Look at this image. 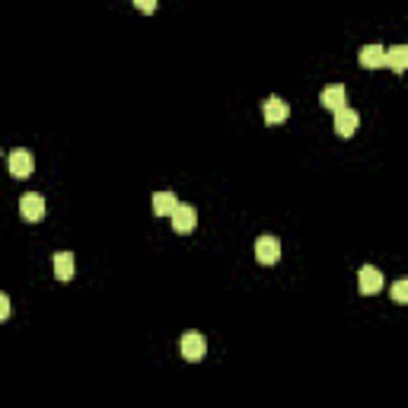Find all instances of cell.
<instances>
[{"instance_id": "cell-14", "label": "cell", "mask_w": 408, "mask_h": 408, "mask_svg": "<svg viewBox=\"0 0 408 408\" xmlns=\"http://www.w3.org/2000/svg\"><path fill=\"white\" fill-rule=\"evenodd\" d=\"M393 300L395 303H405L408 300V278H399L393 284Z\"/></svg>"}, {"instance_id": "cell-15", "label": "cell", "mask_w": 408, "mask_h": 408, "mask_svg": "<svg viewBox=\"0 0 408 408\" xmlns=\"http://www.w3.org/2000/svg\"><path fill=\"white\" fill-rule=\"evenodd\" d=\"M157 3H159V0H134V7L141 10V13H153V10H157Z\"/></svg>"}, {"instance_id": "cell-11", "label": "cell", "mask_w": 408, "mask_h": 408, "mask_svg": "<svg viewBox=\"0 0 408 408\" xmlns=\"http://www.w3.org/2000/svg\"><path fill=\"white\" fill-rule=\"evenodd\" d=\"M345 99H348V90L341 84H332V86H325L322 96H319V102H322V109H329V112H335V109L345 106Z\"/></svg>"}, {"instance_id": "cell-2", "label": "cell", "mask_w": 408, "mask_h": 408, "mask_svg": "<svg viewBox=\"0 0 408 408\" xmlns=\"http://www.w3.org/2000/svg\"><path fill=\"white\" fill-rule=\"evenodd\" d=\"M169 217H173V230L182 236H189L198 223V211L191 207V204H175V211L169 214Z\"/></svg>"}, {"instance_id": "cell-16", "label": "cell", "mask_w": 408, "mask_h": 408, "mask_svg": "<svg viewBox=\"0 0 408 408\" xmlns=\"http://www.w3.org/2000/svg\"><path fill=\"white\" fill-rule=\"evenodd\" d=\"M10 316V297L7 294H0V322Z\"/></svg>"}, {"instance_id": "cell-13", "label": "cell", "mask_w": 408, "mask_h": 408, "mask_svg": "<svg viewBox=\"0 0 408 408\" xmlns=\"http://www.w3.org/2000/svg\"><path fill=\"white\" fill-rule=\"evenodd\" d=\"M386 68H393L395 74H402V70L408 68V48L405 45L386 48Z\"/></svg>"}, {"instance_id": "cell-5", "label": "cell", "mask_w": 408, "mask_h": 408, "mask_svg": "<svg viewBox=\"0 0 408 408\" xmlns=\"http://www.w3.org/2000/svg\"><path fill=\"white\" fill-rule=\"evenodd\" d=\"M357 288H361V294H379L383 290V272L379 268H373V265H363L361 272H357Z\"/></svg>"}, {"instance_id": "cell-3", "label": "cell", "mask_w": 408, "mask_h": 408, "mask_svg": "<svg viewBox=\"0 0 408 408\" xmlns=\"http://www.w3.org/2000/svg\"><path fill=\"white\" fill-rule=\"evenodd\" d=\"M19 214H23V220H29V223L42 220L45 217V198L38 195V191H26V195L19 198Z\"/></svg>"}, {"instance_id": "cell-12", "label": "cell", "mask_w": 408, "mask_h": 408, "mask_svg": "<svg viewBox=\"0 0 408 408\" xmlns=\"http://www.w3.org/2000/svg\"><path fill=\"white\" fill-rule=\"evenodd\" d=\"M150 204H153V214H157V217H169V214L175 211L179 198H175L173 191H157V195L150 198Z\"/></svg>"}, {"instance_id": "cell-10", "label": "cell", "mask_w": 408, "mask_h": 408, "mask_svg": "<svg viewBox=\"0 0 408 408\" xmlns=\"http://www.w3.org/2000/svg\"><path fill=\"white\" fill-rule=\"evenodd\" d=\"M357 61H361V68H367V70L386 68V48L383 45H363Z\"/></svg>"}, {"instance_id": "cell-4", "label": "cell", "mask_w": 408, "mask_h": 408, "mask_svg": "<svg viewBox=\"0 0 408 408\" xmlns=\"http://www.w3.org/2000/svg\"><path fill=\"white\" fill-rule=\"evenodd\" d=\"M32 169H36V157H32L26 147H16V150L10 153V173H13L16 179H29Z\"/></svg>"}, {"instance_id": "cell-6", "label": "cell", "mask_w": 408, "mask_h": 408, "mask_svg": "<svg viewBox=\"0 0 408 408\" xmlns=\"http://www.w3.org/2000/svg\"><path fill=\"white\" fill-rule=\"evenodd\" d=\"M357 128H361V115L354 109H348V106L335 109V131H338V137H351Z\"/></svg>"}, {"instance_id": "cell-7", "label": "cell", "mask_w": 408, "mask_h": 408, "mask_svg": "<svg viewBox=\"0 0 408 408\" xmlns=\"http://www.w3.org/2000/svg\"><path fill=\"white\" fill-rule=\"evenodd\" d=\"M265 121L268 125H284V121L290 118V102H284L281 96H272V99H265Z\"/></svg>"}, {"instance_id": "cell-8", "label": "cell", "mask_w": 408, "mask_h": 408, "mask_svg": "<svg viewBox=\"0 0 408 408\" xmlns=\"http://www.w3.org/2000/svg\"><path fill=\"white\" fill-rule=\"evenodd\" d=\"M256 258L262 265L281 262V242L274 240V236H258V240H256Z\"/></svg>"}, {"instance_id": "cell-9", "label": "cell", "mask_w": 408, "mask_h": 408, "mask_svg": "<svg viewBox=\"0 0 408 408\" xmlns=\"http://www.w3.org/2000/svg\"><path fill=\"white\" fill-rule=\"evenodd\" d=\"M52 268H54V278H58L61 284H68V281L74 278V272H77V262H74L70 252H54Z\"/></svg>"}, {"instance_id": "cell-1", "label": "cell", "mask_w": 408, "mask_h": 408, "mask_svg": "<svg viewBox=\"0 0 408 408\" xmlns=\"http://www.w3.org/2000/svg\"><path fill=\"white\" fill-rule=\"evenodd\" d=\"M179 351L189 363H198V361H204V354H207V341H204L201 332H185L179 338Z\"/></svg>"}]
</instances>
